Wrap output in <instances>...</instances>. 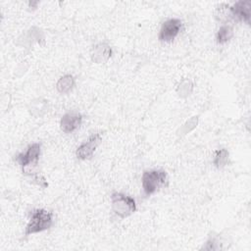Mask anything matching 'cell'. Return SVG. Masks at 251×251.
Masks as SVG:
<instances>
[{
	"mask_svg": "<svg viewBox=\"0 0 251 251\" xmlns=\"http://www.w3.org/2000/svg\"><path fill=\"white\" fill-rule=\"evenodd\" d=\"M54 225V215L51 211L42 208L33 209L30 212L28 222L25 227L24 236L40 233L50 229Z\"/></svg>",
	"mask_w": 251,
	"mask_h": 251,
	"instance_id": "obj_1",
	"label": "cell"
},
{
	"mask_svg": "<svg viewBox=\"0 0 251 251\" xmlns=\"http://www.w3.org/2000/svg\"><path fill=\"white\" fill-rule=\"evenodd\" d=\"M168 185V173L161 169L146 170L141 176V189L144 197H150Z\"/></svg>",
	"mask_w": 251,
	"mask_h": 251,
	"instance_id": "obj_2",
	"label": "cell"
},
{
	"mask_svg": "<svg viewBox=\"0 0 251 251\" xmlns=\"http://www.w3.org/2000/svg\"><path fill=\"white\" fill-rule=\"evenodd\" d=\"M41 155V143L33 142L30 143L24 152L18 153L14 157V161L21 167L22 172L25 176H30L37 173L34 169L37 168L39 158Z\"/></svg>",
	"mask_w": 251,
	"mask_h": 251,
	"instance_id": "obj_3",
	"label": "cell"
},
{
	"mask_svg": "<svg viewBox=\"0 0 251 251\" xmlns=\"http://www.w3.org/2000/svg\"><path fill=\"white\" fill-rule=\"evenodd\" d=\"M111 210L120 219H126L133 215L137 210L135 199L124 192L114 191L111 196Z\"/></svg>",
	"mask_w": 251,
	"mask_h": 251,
	"instance_id": "obj_4",
	"label": "cell"
},
{
	"mask_svg": "<svg viewBox=\"0 0 251 251\" xmlns=\"http://www.w3.org/2000/svg\"><path fill=\"white\" fill-rule=\"evenodd\" d=\"M182 29L183 23L180 19L170 18L161 25L158 39L164 43H171L178 36Z\"/></svg>",
	"mask_w": 251,
	"mask_h": 251,
	"instance_id": "obj_5",
	"label": "cell"
},
{
	"mask_svg": "<svg viewBox=\"0 0 251 251\" xmlns=\"http://www.w3.org/2000/svg\"><path fill=\"white\" fill-rule=\"evenodd\" d=\"M102 142V135L100 132L91 134L86 140L80 143L75 149V157L80 161L90 160L98 146Z\"/></svg>",
	"mask_w": 251,
	"mask_h": 251,
	"instance_id": "obj_6",
	"label": "cell"
},
{
	"mask_svg": "<svg viewBox=\"0 0 251 251\" xmlns=\"http://www.w3.org/2000/svg\"><path fill=\"white\" fill-rule=\"evenodd\" d=\"M82 115L75 110L66 112L60 119V128L64 133L70 134L80 127Z\"/></svg>",
	"mask_w": 251,
	"mask_h": 251,
	"instance_id": "obj_7",
	"label": "cell"
},
{
	"mask_svg": "<svg viewBox=\"0 0 251 251\" xmlns=\"http://www.w3.org/2000/svg\"><path fill=\"white\" fill-rule=\"evenodd\" d=\"M230 11L232 15V20L238 23H244L250 25L251 18V2L247 0H241L230 5Z\"/></svg>",
	"mask_w": 251,
	"mask_h": 251,
	"instance_id": "obj_8",
	"label": "cell"
},
{
	"mask_svg": "<svg viewBox=\"0 0 251 251\" xmlns=\"http://www.w3.org/2000/svg\"><path fill=\"white\" fill-rule=\"evenodd\" d=\"M113 55V49L107 42H98L91 48L90 59L95 64H104Z\"/></svg>",
	"mask_w": 251,
	"mask_h": 251,
	"instance_id": "obj_9",
	"label": "cell"
},
{
	"mask_svg": "<svg viewBox=\"0 0 251 251\" xmlns=\"http://www.w3.org/2000/svg\"><path fill=\"white\" fill-rule=\"evenodd\" d=\"M43 41H44V34L42 30L36 26H31L29 29L26 30L25 33H24L22 36L18 38V44L24 47H29L34 42H37L40 44Z\"/></svg>",
	"mask_w": 251,
	"mask_h": 251,
	"instance_id": "obj_10",
	"label": "cell"
},
{
	"mask_svg": "<svg viewBox=\"0 0 251 251\" xmlns=\"http://www.w3.org/2000/svg\"><path fill=\"white\" fill-rule=\"evenodd\" d=\"M49 110V103L48 100L37 97L32 99L27 105L28 113L34 118H41L43 117Z\"/></svg>",
	"mask_w": 251,
	"mask_h": 251,
	"instance_id": "obj_11",
	"label": "cell"
},
{
	"mask_svg": "<svg viewBox=\"0 0 251 251\" xmlns=\"http://www.w3.org/2000/svg\"><path fill=\"white\" fill-rule=\"evenodd\" d=\"M214 16H215V19L222 25H227L231 21H233L231 11H230V5L226 3L219 4L215 9Z\"/></svg>",
	"mask_w": 251,
	"mask_h": 251,
	"instance_id": "obj_12",
	"label": "cell"
},
{
	"mask_svg": "<svg viewBox=\"0 0 251 251\" xmlns=\"http://www.w3.org/2000/svg\"><path fill=\"white\" fill-rule=\"evenodd\" d=\"M75 86V78L73 75L67 74L62 75L56 82V89L61 94L70 93Z\"/></svg>",
	"mask_w": 251,
	"mask_h": 251,
	"instance_id": "obj_13",
	"label": "cell"
},
{
	"mask_svg": "<svg viewBox=\"0 0 251 251\" xmlns=\"http://www.w3.org/2000/svg\"><path fill=\"white\" fill-rule=\"evenodd\" d=\"M233 34H234V31L231 25L229 24L221 25L215 35L216 43L219 45L226 44L233 37Z\"/></svg>",
	"mask_w": 251,
	"mask_h": 251,
	"instance_id": "obj_14",
	"label": "cell"
},
{
	"mask_svg": "<svg viewBox=\"0 0 251 251\" xmlns=\"http://www.w3.org/2000/svg\"><path fill=\"white\" fill-rule=\"evenodd\" d=\"M228 162H229V152L227 149L220 148L214 152L212 164L216 169L218 170L224 169L228 164Z\"/></svg>",
	"mask_w": 251,
	"mask_h": 251,
	"instance_id": "obj_15",
	"label": "cell"
},
{
	"mask_svg": "<svg viewBox=\"0 0 251 251\" xmlns=\"http://www.w3.org/2000/svg\"><path fill=\"white\" fill-rule=\"evenodd\" d=\"M199 124V116L195 115L190 117L188 120H186L176 131V134L177 138H181L188 133H190L192 130H194Z\"/></svg>",
	"mask_w": 251,
	"mask_h": 251,
	"instance_id": "obj_16",
	"label": "cell"
},
{
	"mask_svg": "<svg viewBox=\"0 0 251 251\" xmlns=\"http://www.w3.org/2000/svg\"><path fill=\"white\" fill-rule=\"evenodd\" d=\"M194 90V83L190 78L184 77L182 78L176 87V92L177 96L181 99H185L189 97Z\"/></svg>",
	"mask_w": 251,
	"mask_h": 251,
	"instance_id": "obj_17",
	"label": "cell"
},
{
	"mask_svg": "<svg viewBox=\"0 0 251 251\" xmlns=\"http://www.w3.org/2000/svg\"><path fill=\"white\" fill-rule=\"evenodd\" d=\"M220 249H222L221 238L219 234H216L214 232L208 236V238L200 248V250H207V251H217Z\"/></svg>",
	"mask_w": 251,
	"mask_h": 251,
	"instance_id": "obj_18",
	"label": "cell"
},
{
	"mask_svg": "<svg viewBox=\"0 0 251 251\" xmlns=\"http://www.w3.org/2000/svg\"><path fill=\"white\" fill-rule=\"evenodd\" d=\"M29 177L31 178V181H32L34 184L38 185V186L41 187V188H46V187L48 186L47 179H46L42 175H40L38 172L35 173V174H33V175H31Z\"/></svg>",
	"mask_w": 251,
	"mask_h": 251,
	"instance_id": "obj_19",
	"label": "cell"
},
{
	"mask_svg": "<svg viewBox=\"0 0 251 251\" xmlns=\"http://www.w3.org/2000/svg\"><path fill=\"white\" fill-rule=\"evenodd\" d=\"M37 5H38V2L37 1H35V2H29L28 3V7L29 8H31V7H33V10H35L36 9V7H37Z\"/></svg>",
	"mask_w": 251,
	"mask_h": 251,
	"instance_id": "obj_20",
	"label": "cell"
}]
</instances>
